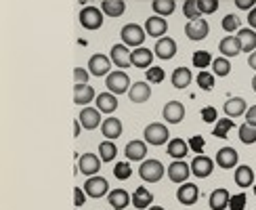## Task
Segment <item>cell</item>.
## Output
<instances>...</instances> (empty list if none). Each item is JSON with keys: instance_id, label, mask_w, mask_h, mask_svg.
<instances>
[{"instance_id": "obj_1", "label": "cell", "mask_w": 256, "mask_h": 210, "mask_svg": "<svg viewBox=\"0 0 256 210\" xmlns=\"http://www.w3.org/2000/svg\"><path fill=\"white\" fill-rule=\"evenodd\" d=\"M164 172H166V168H164V164L160 160H143L141 166H138V176H141L145 183L162 181Z\"/></svg>"}, {"instance_id": "obj_2", "label": "cell", "mask_w": 256, "mask_h": 210, "mask_svg": "<svg viewBox=\"0 0 256 210\" xmlns=\"http://www.w3.org/2000/svg\"><path fill=\"white\" fill-rule=\"evenodd\" d=\"M105 86L114 94H124L130 88V78H128V74L124 70H116L105 76Z\"/></svg>"}, {"instance_id": "obj_3", "label": "cell", "mask_w": 256, "mask_h": 210, "mask_svg": "<svg viewBox=\"0 0 256 210\" xmlns=\"http://www.w3.org/2000/svg\"><path fill=\"white\" fill-rule=\"evenodd\" d=\"M143 136L149 145H164L170 141V132H168V126L162 122H152L145 126Z\"/></svg>"}, {"instance_id": "obj_4", "label": "cell", "mask_w": 256, "mask_h": 210, "mask_svg": "<svg viewBox=\"0 0 256 210\" xmlns=\"http://www.w3.org/2000/svg\"><path fill=\"white\" fill-rule=\"evenodd\" d=\"M120 36H122V42L126 46H141L143 42H145V36H147V32L145 28H141L138 24H126L122 30H120Z\"/></svg>"}, {"instance_id": "obj_5", "label": "cell", "mask_w": 256, "mask_h": 210, "mask_svg": "<svg viewBox=\"0 0 256 210\" xmlns=\"http://www.w3.org/2000/svg\"><path fill=\"white\" fill-rule=\"evenodd\" d=\"M105 13L101 8H97V6H84L82 10H80V26L84 28V30H99L101 26H103V17Z\"/></svg>"}, {"instance_id": "obj_6", "label": "cell", "mask_w": 256, "mask_h": 210, "mask_svg": "<svg viewBox=\"0 0 256 210\" xmlns=\"http://www.w3.org/2000/svg\"><path fill=\"white\" fill-rule=\"evenodd\" d=\"M84 192H86V196H90V198H103V196L110 194V183H108V178L92 174L86 178V183H84Z\"/></svg>"}, {"instance_id": "obj_7", "label": "cell", "mask_w": 256, "mask_h": 210, "mask_svg": "<svg viewBox=\"0 0 256 210\" xmlns=\"http://www.w3.org/2000/svg\"><path fill=\"white\" fill-rule=\"evenodd\" d=\"M208 32H210V26H208V21L204 17H198V19H189L187 21V26H185V34L189 40H204L208 36Z\"/></svg>"}, {"instance_id": "obj_8", "label": "cell", "mask_w": 256, "mask_h": 210, "mask_svg": "<svg viewBox=\"0 0 256 210\" xmlns=\"http://www.w3.org/2000/svg\"><path fill=\"white\" fill-rule=\"evenodd\" d=\"M189 166H191V174H196L198 178H206L212 174V170H214V162L204 154H198L194 160H191Z\"/></svg>"}, {"instance_id": "obj_9", "label": "cell", "mask_w": 256, "mask_h": 210, "mask_svg": "<svg viewBox=\"0 0 256 210\" xmlns=\"http://www.w3.org/2000/svg\"><path fill=\"white\" fill-rule=\"evenodd\" d=\"M101 158L97 154H82L78 158V170L82 174H86V176H92V174H97L101 170Z\"/></svg>"}, {"instance_id": "obj_10", "label": "cell", "mask_w": 256, "mask_h": 210, "mask_svg": "<svg viewBox=\"0 0 256 210\" xmlns=\"http://www.w3.org/2000/svg\"><path fill=\"white\" fill-rule=\"evenodd\" d=\"M88 72L92 74V76H108V74L112 72V59L108 55H101V52H97V55H92L88 59Z\"/></svg>"}, {"instance_id": "obj_11", "label": "cell", "mask_w": 256, "mask_h": 210, "mask_svg": "<svg viewBox=\"0 0 256 210\" xmlns=\"http://www.w3.org/2000/svg\"><path fill=\"white\" fill-rule=\"evenodd\" d=\"M78 120L82 124V128L94 130L97 126H101V112L97 108H88V105H84L80 116H78Z\"/></svg>"}, {"instance_id": "obj_12", "label": "cell", "mask_w": 256, "mask_h": 210, "mask_svg": "<svg viewBox=\"0 0 256 210\" xmlns=\"http://www.w3.org/2000/svg\"><path fill=\"white\" fill-rule=\"evenodd\" d=\"M154 55H156V52H152L149 48H145V46H136L134 50H130V63H132V68H138V70L152 68Z\"/></svg>"}, {"instance_id": "obj_13", "label": "cell", "mask_w": 256, "mask_h": 210, "mask_svg": "<svg viewBox=\"0 0 256 210\" xmlns=\"http://www.w3.org/2000/svg\"><path fill=\"white\" fill-rule=\"evenodd\" d=\"M162 118L168 124H178L185 118V105L180 101H168L164 105V110H162Z\"/></svg>"}, {"instance_id": "obj_14", "label": "cell", "mask_w": 256, "mask_h": 210, "mask_svg": "<svg viewBox=\"0 0 256 210\" xmlns=\"http://www.w3.org/2000/svg\"><path fill=\"white\" fill-rule=\"evenodd\" d=\"M198 198H200V189L196 183H183L178 189H176V200L183 206H194L198 202Z\"/></svg>"}, {"instance_id": "obj_15", "label": "cell", "mask_w": 256, "mask_h": 210, "mask_svg": "<svg viewBox=\"0 0 256 210\" xmlns=\"http://www.w3.org/2000/svg\"><path fill=\"white\" fill-rule=\"evenodd\" d=\"M191 174V166L185 160H174L168 166V178L172 183H185Z\"/></svg>"}, {"instance_id": "obj_16", "label": "cell", "mask_w": 256, "mask_h": 210, "mask_svg": "<svg viewBox=\"0 0 256 210\" xmlns=\"http://www.w3.org/2000/svg\"><path fill=\"white\" fill-rule=\"evenodd\" d=\"M110 59H112L114 66L120 68V70L132 66V63H130V50H128V46L124 44V42H122V44H114V46H112Z\"/></svg>"}, {"instance_id": "obj_17", "label": "cell", "mask_w": 256, "mask_h": 210, "mask_svg": "<svg viewBox=\"0 0 256 210\" xmlns=\"http://www.w3.org/2000/svg\"><path fill=\"white\" fill-rule=\"evenodd\" d=\"M220 168H225V170H229V168H236L238 162H240V154L233 150V147H220V150L216 152V160H214Z\"/></svg>"}, {"instance_id": "obj_18", "label": "cell", "mask_w": 256, "mask_h": 210, "mask_svg": "<svg viewBox=\"0 0 256 210\" xmlns=\"http://www.w3.org/2000/svg\"><path fill=\"white\" fill-rule=\"evenodd\" d=\"M154 50H156V57H160V59H164V61L172 59L176 55V42L170 36H162V38H158Z\"/></svg>"}, {"instance_id": "obj_19", "label": "cell", "mask_w": 256, "mask_h": 210, "mask_svg": "<svg viewBox=\"0 0 256 210\" xmlns=\"http://www.w3.org/2000/svg\"><path fill=\"white\" fill-rule=\"evenodd\" d=\"M124 154H126L128 160H132V162H143L145 156H147V141H141V139L128 141Z\"/></svg>"}, {"instance_id": "obj_20", "label": "cell", "mask_w": 256, "mask_h": 210, "mask_svg": "<svg viewBox=\"0 0 256 210\" xmlns=\"http://www.w3.org/2000/svg\"><path fill=\"white\" fill-rule=\"evenodd\" d=\"M128 97H130L132 103H145V101H149V97H152V86H149V82H134V84H130V88H128Z\"/></svg>"}, {"instance_id": "obj_21", "label": "cell", "mask_w": 256, "mask_h": 210, "mask_svg": "<svg viewBox=\"0 0 256 210\" xmlns=\"http://www.w3.org/2000/svg\"><path fill=\"white\" fill-rule=\"evenodd\" d=\"M166 30H168L166 19L160 15H154L145 21V32H147V36H152V38H162L166 34Z\"/></svg>"}, {"instance_id": "obj_22", "label": "cell", "mask_w": 256, "mask_h": 210, "mask_svg": "<svg viewBox=\"0 0 256 210\" xmlns=\"http://www.w3.org/2000/svg\"><path fill=\"white\" fill-rule=\"evenodd\" d=\"M108 202L114 210H124L128 204H132V196H128L126 189H112L108 194Z\"/></svg>"}, {"instance_id": "obj_23", "label": "cell", "mask_w": 256, "mask_h": 210, "mask_svg": "<svg viewBox=\"0 0 256 210\" xmlns=\"http://www.w3.org/2000/svg\"><path fill=\"white\" fill-rule=\"evenodd\" d=\"M94 88L90 84H74V103L76 105H88L90 101H94Z\"/></svg>"}, {"instance_id": "obj_24", "label": "cell", "mask_w": 256, "mask_h": 210, "mask_svg": "<svg viewBox=\"0 0 256 210\" xmlns=\"http://www.w3.org/2000/svg\"><path fill=\"white\" fill-rule=\"evenodd\" d=\"M94 103H97V110L101 114H114L116 110H118V94L114 92H101L97 94V99H94Z\"/></svg>"}, {"instance_id": "obj_25", "label": "cell", "mask_w": 256, "mask_h": 210, "mask_svg": "<svg viewBox=\"0 0 256 210\" xmlns=\"http://www.w3.org/2000/svg\"><path fill=\"white\" fill-rule=\"evenodd\" d=\"M246 110H248L246 99H242V97H229L225 101V105H222V112L227 114V118H238V116H244Z\"/></svg>"}, {"instance_id": "obj_26", "label": "cell", "mask_w": 256, "mask_h": 210, "mask_svg": "<svg viewBox=\"0 0 256 210\" xmlns=\"http://www.w3.org/2000/svg\"><path fill=\"white\" fill-rule=\"evenodd\" d=\"M218 50L222 57H236L242 52V44H240V38L238 36H225L218 42Z\"/></svg>"}, {"instance_id": "obj_27", "label": "cell", "mask_w": 256, "mask_h": 210, "mask_svg": "<svg viewBox=\"0 0 256 210\" xmlns=\"http://www.w3.org/2000/svg\"><path fill=\"white\" fill-rule=\"evenodd\" d=\"M101 132H103V136L105 139H110V141H114V139H118V136L122 134V122H120V118H105L103 122H101Z\"/></svg>"}, {"instance_id": "obj_28", "label": "cell", "mask_w": 256, "mask_h": 210, "mask_svg": "<svg viewBox=\"0 0 256 210\" xmlns=\"http://www.w3.org/2000/svg\"><path fill=\"white\" fill-rule=\"evenodd\" d=\"M152 202H154V194L149 192L147 187H136L134 189V194H132V206L134 208H138V210H147L149 206H152Z\"/></svg>"}, {"instance_id": "obj_29", "label": "cell", "mask_w": 256, "mask_h": 210, "mask_svg": "<svg viewBox=\"0 0 256 210\" xmlns=\"http://www.w3.org/2000/svg\"><path fill=\"white\" fill-rule=\"evenodd\" d=\"M238 38L242 44V52H252L256 50V32L252 28H242L238 30Z\"/></svg>"}, {"instance_id": "obj_30", "label": "cell", "mask_w": 256, "mask_h": 210, "mask_svg": "<svg viewBox=\"0 0 256 210\" xmlns=\"http://www.w3.org/2000/svg\"><path fill=\"white\" fill-rule=\"evenodd\" d=\"M168 156L170 158H174V160H183V158L189 154V143L185 141V139H170L168 141Z\"/></svg>"}, {"instance_id": "obj_31", "label": "cell", "mask_w": 256, "mask_h": 210, "mask_svg": "<svg viewBox=\"0 0 256 210\" xmlns=\"http://www.w3.org/2000/svg\"><path fill=\"white\" fill-rule=\"evenodd\" d=\"M236 185H240L242 189H246L250 185H254V170L248 166V164H242L236 168Z\"/></svg>"}, {"instance_id": "obj_32", "label": "cell", "mask_w": 256, "mask_h": 210, "mask_svg": "<svg viewBox=\"0 0 256 210\" xmlns=\"http://www.w3.org/2000/svg\"><path fill=\"white\" fill-rule=\"evenodd\" d=\"M229 192L225 187H218V189H214V192L210 194V208L212 210H225L227 206H229Z\"/></svg>"}, {"instance_id": "obj_33", "label": "cell", "mask_w": 256, "mask_h": 210, "mask_svg": "<svg viewBox=\"0 0 256 210\" xmlns=\"http://www.w3.org/2000/svg\"><path fill=\"white\" fill-rule=\"evenodd\" d=\"M191 70L189 68H176L172 72V76H170V80H172V86L174 88H187L191 84Z\"/></svg>"}, {"instance_id": "obj_34", "label": "cell", "mask_w": 256, "mask_h": 210, "mask_svg": "<svg viewBox=\"0 0 256 210\" xmlns=\"http://www.w3.org/2000/svg\"><path fill=\"white\" fill-rule=\"evenodd\" d=\"M101 10L108 17H122V13L126 10V2L124 0H103Z\"/></svg>"}, {"instance_id": "obj_35", "label": "cell", "mask_w": 256, "mask_h": 210, "mask_svg": "<svg viewBox=\"0 0 256 210\" xmlns=\"http://www.w3.org/2000/svg\"><path fill=\"white\" fill-rule=\"evenodd\" d=\"M152 8H154V13H156V15H160V17H168V15H172V13H174L176 2H174V0H154V2H152Z\"/></svg>"}, {"instance_id": "obj_36", "label": "cell", "mask_w": 256, "mask_h": 210, "mask_svg": "<svg viewBox=\"0 0 256 210\" xmlns=\"http://www.w3.org/2000/svg\"><path fill=\"white\" fill-rule=\"evenodd\" d=\"M116 156H118V147H116L114 141L105 139L103 143H99V158H101L103 162H112Z\"/></svg>"}, {"instance_id": "obj_37", "label": "cell", "mask_w": 256, "mask_h": 210, "mask_svg": "<svg viewBox=\"0 0 256 210\" xmlns=\"http://www.w3.org/2000/svg\"><path fill=\"white\" fill-rule=\"evenodd\" d=\"M212 74L218 78H225L231 74V63L227 57H216V59H212Z\"/></svg>"}, {"instance_id": "obj_38", "label": "cell", "mask_w": 256, "mask_h": 210, "mask_svg": "<svg viewBox=\"0 0 256 210\" xmlns=\"http://www.w3.org/2000/svg\"><path fill=\"white\" fill-rule=\"evenodd\" d=\"M214 78H216V76H214L212 72H208V70H200L196 82H198V86H200L202 90H212V88H214Z\"/></svg>"}, {"instance_id": "obj_39", "label": "cell", "mask_w": 256, "mask_h": 210, "mask_svg": "<svg viewBox=\"0 0 256 210\" xmlns=\"http://www.w3.org/2000/svg\"><path fill=\"white\" fill-rule=\"evenodd\" d=\"M240 141L244 143V145H252V143H256V126H252V124H242L240 126Z\"/></svg>"}, {"instance_id": "obj_40", "label": "cell", "mask_w": 256, "mask_h": 210, "mask_svg": "<svg viewBox=\"0 0 256 210\" xmlns=\"http://www.w3.org/2000/svg\"><path fill=\"white\" fill-rule=\"evenodd\" d=\"M231 128H233V120L231 118H218L214 130H212V134L218 136V139H225V136H229V130Z\"/></svg>"}, {"instance_id": "obj_41", "label": "cell", "mask_w": 256, "mask_h": 210, "mask_svg": "<svg viewBox=\"0 0 256 210\" xmlns=\"http://www.w3.org/2000/svg\"><path fill=\"white\" fill-rule=\"evenodd\" d=\"M212 66V55L208 50H196L194 52V68H200V70H206Z\"/></svg>"}, {"instance_id": "obj_42", "label": "cell", "mask_w": 256, "mask_h": 210, "mask_svg": "<svg viewBox=\"0 0 256 210\" xmlns=\"http://www.w3.org/2000/svg\"><path fill=\"white\" fill-rule=\"evenodd\" d=\"M130 174H132V168L128 162H118L114 166V176L118 181H126V178H130Z\"/></svg>"}, {"instance_id": "obj_43", "label": "cell", "mask_w": 256, "mask_h": 210, "mask_svg": "<svg viewBox=\"0 0 256 210\" xmlns=\"http://www.w3.org/2000/svg\"><path fill=\"white\" fill-rule=\"evenodd\" d=\"M145 78H147V82H149V84H160V82H162V80L166 78V74H164V70H162V68L152 66V68H147Z\"/></svg>"}, {"instance_id": "obj_44", "label": "cell", "mask_w": 256, "mask_h": 210, "mask_svg": "<svg viewBox=\"0 0 256 210\" xmlns=\"http://www.w3.org/2000/svg\"><path fill=\"white\" fill-rule=\"evenodd\" d=\"M183 15H185L187 19H198V17H202L200 6H198V0H185V4H183Z\"/></svg>"}, {"instance_id": "obj_45", "label": "cell", "mask_w": 256, "mask_h": 210, "mask_svg": "<svg viewBox=\"0 0 256 210\" xmlns=\"http://www.w3.org/2000/svg\"><path fill=\"white\" fill-rule=\"evenodd\" d=\"M220 26H222V30L225 32H236V30H240V17L238 15H233V13H229V15H225L222 17V21H220Z\"/></svg>"}, {"instance_id": "obj_46", "label": "cell", "mask_w": 256, "mask_h": 210, "mask_svg": "<svg viewBox=\"0 0 256 210\" xmlns=\"http://www.w3.org/2000/svg\"><path fill=\"white\" fill-rule=\"evenodd\" d=\"M198 6L202 15H212L218 8V0H198Z\"/></svg>"}, {"instance_id": "obj_47", "label": "cell", "mask_w": 256, "mask_h": 210, "mask_svg": "<svg viewBox=\"0 0 256 210\" xmlns=\"http://www.w3.org/2000/svg\"><path fill=\"white\" fill-rule=\"evenodd\" d=\"M246 202H248L246 194L231 196V198H229V208H231V210H244V208H246Z\"/></svg>"}, {"instance_id": "obj_48", "label": "cell", "mask_w": 256, "mask_h": 210, "mask_svg": "<svg viewBox=\"0 0 256 210\" xmlns=\"http://www.w3.org/2000/svg\"><path fill=\"white\" fill-rule=\"evenodd\" d=\"M187 143H189V150H191V152H196V154H202V152H204V145H206L204 136H200V134H194Z\"/></svg>"}, {"instance_id": "obj_49", "label": "cell", "mask_w": 256, "mask_h": 210, "mask_svg": "<svg viewBox=\"0 0 256 210\" xmlns=\"http://www.w3.org/2000/svg\"><path fill=\"white\" fill-rule=\"evenodd\" d=\"M88 70H84V68H74V82L76 84H86L88 82Z\"/></svg>"}, {"instance_id": "obj_50", "label": "cell", "mask_w": 256, "mask_h": 210, "mask_svg": "<svg viewBox=\"0 0 256 210\" xmlns=\"http://www.w3.org/2000/svg\"><path fill=\"white\" fill-rule=\"evenodd\" d=\"M202 118H204V122H216L218 120V114H216V110L212 108V105H208V108H204L202 110Z\"/></svg>"}, {"instance_id": "obj_51", "label": "cell", "mask_w": 256, "mask_h": 210, "mask_svg": "<svg viewBox=\"0 0 256 210\" xmlns=\"http://www.w3.org/2000/svg\"><path fill=\"white\" fill-rule=\"evenodd\" d=\"M84 202H86V192L76 187L74 189V204H76V208H80V206H84Z\"/></svg>"}, {"instance_id": "obj_52", "label": "cell", "mask_w": 256, "mask_h": 210, "mask_svg": "<svg viewBox=\"0 0 256 210\" xmlns=\"http://www.w3.org/2000/svg\"><path fill=\"white\" fill-rule=\"evenodd\" d=\"M236 6L244 8V10H250L252 6H256V0H236Z\"/></svg>"}, {"instance_id": "obj_53", "label": "cell", "mask_w": 256, "mask_h": 210, "mask_svg": "<svg viewBox=\"0 0 256 210\" xmlns=\"http://www.w3.org/2000/svg\"><path fill=\"white\" fill-rule=\"evenodd\" d=\"M246 122L252 124V126H256V105H252V108L246 110Z\"/></svg>"}, {"instance_id": "obj_54", "label": "cell", "mask_w": 256, "mask_h": 210, "mask_svg": "<svg viewBox=\"0 0 256 210\" xmlns=\"http://www.w3.org/2000/svg\"><path fill=\"white\" fill-rule=\"evenodd\" d=\"M248 24L252 30H256V6L250 8V13H248Z\"/></svg>"}, {"instance_id": "obj_55", "label": "cell", "mask_w": 256, "mask_h": 210, "mask_svg": "<svg viewBox=\"0 0 256 210\" xmlns=\"http://www.w3.org/2000/svg\"><path fill=\"white\" fill-rule=\"evenodd\" d=\"M248 66L256 72V50H252V52H250V57H248Z\"/></svg>"}, {"instance_id": "obj_56", "label": "cell", "mask_w": 256, "mask_h": 210, "mask_svg": "<svg viewBox=\"0 0 256 210\" xmlns=\"http://www.w3.org/2000/svg\"><path fill=\"white\" fill-rule=\"evenodd\" d=\"M80 132H82V124H80V120H76L74 122V136H80Z\"/></svg>"}, {"instance_id": "obj_57", "label": "cell", "mask_w": 256, "mask_h": 210, "mask_svg": "<svg viewBox=\"0 0 256 210\" xmlns=\"http://www.w3.org/2000/svg\"><path fill=\"white\" fill-rule=\"evenodd\" d=\"M147 210H164V208H162V206H149Z\"/></svg>"}, {"instance_id": "obj_58", "label": "cell", "mask_w": 256, "mask_h": 210, "mask_svg": "<svg viewBox=\"0 0 256 210\" xmlns=\"http://www.w3.org/2000/svg\"><path fill=\"white\" fill-rule=\"evenodd\" d=\"M252 88H254V92H256V76L252 78Z\"/></svg>"}, {"instance_id": "obj_59", "label": "cell", "mask_w": 256, "mask_h": 210, "mask_svg": "<svg viewBox=\"0 0 256 210\" xmlns=\"http://www.w3.org/2000/svg\"><path fill=\"white\" fill-rule=\"evenodd\" d=\"M254 196H256V185H254Z\"/></svg>"}, {"instance_id": "obj_60", "label": "cell", "mask_w": 256, "mask_h": 210, "mask_svg": "<svg viewBox=\"0 0 256 210\" xmlns=\"http://www.w3.org/2000/svg\"><path fill=\"white\" fill-rule=\"evenodd\" d=\"M76 210H80V208H76Z\"/></svg>"}, {"instance_id": "obj_61", "label": "cell", "mask_w": 256, "mask_h": 210, "mask_svg": "<svg viewBox=\"0 0 256 210\" xmlns=\"http://www.w3.org/2000/svg\"><path fill=\"white\" fill-rule=\"evenodd\" d=\"M244 210H246V208H244Z\"/></svg>"}]
</instances>
